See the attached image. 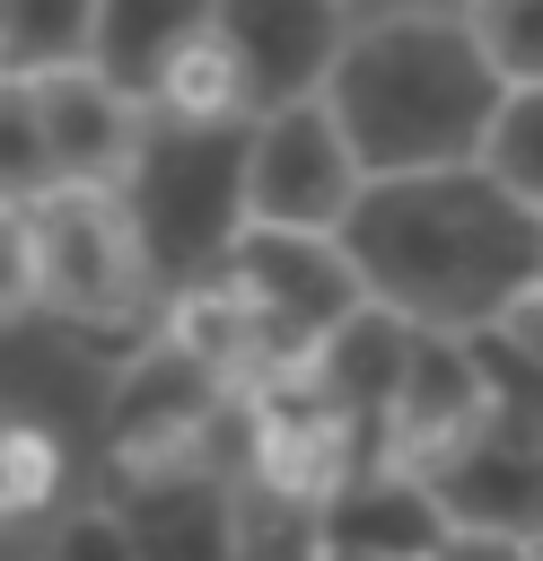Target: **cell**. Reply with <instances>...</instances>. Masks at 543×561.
<instances>
[{"instance_id":"obj_8","label":"cell","mask_w":543,"mask_h":561,"mask_svg":"<svg viewBox=\"0 0 543 561\" xmlns=\"http://www.w3.org/2000/svg\"><path fill=\"white\" fill-rule=\"evenodd\" d=\"M210 35L236 61L245 114H272V105H298L324 88V70L350 35V9L342 0H210Z\"/></svg>"},{"instance_id":"obj_27","label":"cell","mask_w":543,"mask_h":561,"mask_svg":"<svg viewBox=\"0 0 543 561\" xmlns=\"http://www.w3.org/2000/svg\"><path fill=\"white\" fill-rule=\"evenodd\" d=\"M350 18H394V9H455V0H342Z\"/></svg>"},{"instance_id":"obj_25","label":"cell","mask_w":543,"mask_h":561,"mask_svg":"<svg viewBox=\"0 0 543 561\" xmlns=\"http://www.w3.org/2000/svg\"><path fill=\"white\" fill-rule=\"evenodd\" d=\"M26 307H35V254H26L18 202H0V324H18Z\"/></svg>"},{"instance_id":"obj_14","label":"cell","mask_w":543,"mask_h":561,"mask_svg":"<svg viewBox=\"0 0 543 561\" xmlns=\"http://www.w3.org/2000/svg\"><path fill=\"white\" fill-rule=\"evenodd\" d=\"M403 342H412V324L403 316H385V307H350L315 351H307V377H315V394L342 412V421H377L385 412V394H394V368H403Z\"/></svg>"},{"instance_id":"obj_28","label":"cell","mask_w":543,"mask_h":561,"mask_svg":"<svg viewBox=\"0 0 543 561\" xmlns=\"http://www.w3.org/2000/svg\"><path fill=\"white\" fill-rule=\"evenodd\" d=\"M315 561H368V552H315Z\"/></svg>"},{"instance_id":"obj_7","label":"cell","mask_w":543,"mask_h":561,"mask_svg":"<svg viewBox=\"0 0 543 561\" xmlns=\"http://www.w3.org/2000/svg\"><path fill=\"white\" fill-rule=\"evenodd\" d=\"M490 412H499V403H490L464 333H420V324H412L403 368H394V394H385V412L368 421V447H377V465H394V473H429V465H438L447 447H464Z\"/></svg>"},{"instance_id":"obj_21","label":"cell","mask_w":543,"mask_h":561,"mask_svg":"<svg viewBox=\"0 0 543 561\" xmlns=\"http://www.w3.org/2000/svg\"><path fill=\"white\" fill-rule=\"evenodd\" d=\"M61 482H70L61 447H53L35 421L0 412V535H9V526H44L53 500H61Z\"/></svg>"},{"instance_id":"obj_10","label":"cell","mask_w":543,"mask_h":561,"mask_svg":"<svg viewBox=\"0 0 543 561\" xmlns=\"http://www.w3.org/2000/svg\"><path fill=\"white\" fill-rule=\"evenodd\" d=\"M219 394H228V377L193 368L184 351H166V342L131 351V368H123V386L105 403V421H114V473H175V465H193V438H201V421H210Z\"/></svg>"},{"instance_id":"obj_20","label":"cell","mask_w":543,"mask_h":561,"mask_svg":"<svg viewBox=\"0 0 543 561\" xmlns=\"http://www.w3.org/2000/svg\"><path fill=\"white\" fill-rule=\"evenodd\" d=\"M473 167H482L499 193H517V202L543 210V88H508V96L490 105V123H482V140H473Z\"/></svg>"},{"instance_id":"obj_11","label":"cell","mask_w":543,"mask_h":561,"mask_svg":"<svg viewBox=\"0 0 543 561\" xmlns=\"http://www.w3.org/2000/svg\"><path fill=\"white\" fill-rule=\"evenodd\" d=\"M26 105H35V131H44L53 184H105V193L123 184L149 114L114 79H96L88 61L79 70H44V79H26Z\"/></svg>"},{"instance_id":"obj_9","label":"cell","mask_w":543,"mask_h":561,"mask_svg":"<svg viewBox=\"0 0 543 561\" xmlns=\"http://www.w3.org/2000/svg\"><path fill=\"white\" fill-rule=\"evenodd\" d=\"M420 491L438 500L447 526H473V535H534V508H543V447H534V412H490L464 447H447Z\"/></svg>"},{"instance_id":"obj_26","label":"cell","mask_w":543,"mask_h":561,"mask_svg":"<svg viewBox=\"0 0 543 561\" xmlns=\"http://www.w3.org/2000/svg\"><path fill=\"white\" fill-rule=\"evenodd\" d=\"M420 561H534V535H473V526H447Z\"/></svg>"},{"instance_id":"obj_16","label":"cell","mask_w":543,"mask_h":561,"mask_svg":"<svg viewBox=\"0 0 543 561\" xmlns=\"http://www.w3.org/2000/svg\"><path fill=\"white\" fill-rule=\"evenodd\" d=\"M158 342L166 351H184L193 368H210V377H245L254 368V307H245V289L210 263V272H193V280H175L166 289V316H158Z\"/></svg>"},{"instance_id":"obj_19","label":"cell","mask_w":543,"mask_h":561,"mask_svg":"<svg viewBox=\"0 0 543 561\" xmlns=\"http://www.w3.org/2000/svg\"><path fill=\"white\" fill-rule=\"evenodd\" d=\"M96 0H0V79H44L88 61Z\"/></svg>"},{"instance_id":"obj_18","label":"cell","mask_w":543,"mask_h":561,"mask_svg":"<svg viewBox=\"0 0 543 561\" xmlns=\"http://www.w3.org/2000/svg\"><path fill=\"white\" fill-rule=\"evenodd\" d=\"M140 114H149V123H245L236 61L219 53V35H210V26H201L193 44H175V53H166V70L149 79Z\"/></svg>"},{"instance_id":"obj_4","label":"cell","mask_w":543,"mask_h":561,"mask_svg":"<svg viewBox=\"0 0 543 561\" xmlns=\"http://www.w3.org/2000/svg\"><path fill=\"white\" fill-rule=\"evenodd\" d=\"M18 219L35 254V307H53L61 324H123L140 307L149 272L105 184H44L35 202H18Z\"/></svg>"},{"instance_id":"obj_24","label":"cell","mask_w":543,"mask_h":561,"mask_svg":"<svg viewBox=\"0 0 543 561\" xmlns=\"http://www.w3.org/2000/svg\"><path fill=\"white\" fill-rule=\"evenodd\" d=\"M35 561H131V552H123L114 508H79L70 526H53V535H44V552H35Z\"/></svg>"},{"instance_id":"obj_1","label":"cell","mask_w":543,"mask_h":561,"mask_svg":"<svg viewBox=\"0 0 543 561\" xmlns=\"http://www.w3.org/2000/svg\"><path fill=\"white\" fill-rule=\"evenodd\" d=\"M333 245L359 298L420 333H473L508 298L543 289V210L499 193L473 158L420 175H368Z\"/></svg>"},{"instance_id":"obj_13","label":"cell","mask_w":543,"mask_h":561,"mask_svg":"<svg viewBox=\"0 0 543 561\" xmlns=\"http://www.w3.org/2000/svg\"><path fill=\"white\" fill-rule=\"evenodd\" d=\"M123 500H114V526H123V552L131 561H228V535H219V482L175 465V473H114Z\"/></svg>"},{"instance_id":"obj_2","label":"cell","mask_w":543,"mask_h":561,"mask_svg":"<svg viewBox=\"0 0 543 561\" xmlns=\"http://www.w3.org/2000/svg\"><path fill=\"white\" fill-rule=\"evenodd\" d=\"M315 96L350 140L359 175H420V167H464L508 88L473 53L455 9H394V18H350Z\"/></svg>"},{"instance_id":"obj_17","label":"cell","mask_w":543,"mask_h":561,"mask_svg":"<svg viewBox=\"0 0 543 561\" xmlns=\"http://www.w3.org/2000/svg\"><path fill=\"white\" fill-rule=\"evenodd\" d=\"M219 535H228V561H315L324 535H315V500L263 482V473H228L219 482Z\"/></svg>"},{"instance_id":"obj_23","label":"cell","mask_w":543,"mask_h":561,"mask_svg":"<svg viewBox=\"0 0 543 561\" xmlns=\"http://www.w3.org/2000/svg\"><path fill=\"white\" fill-rule=\"evenodd\" d=\"M44 184H53V158H44L26 79H0V202H35Z\"/></svg>"},{"instance_id":"obj_22","label":"cell","mask_w":543,"mask_h":561,"mask_svg":"<svg viewBox=\"0 0 543 561\" xmlns=\"http://www.w3.org/2000/svg\"><path fill=\"white\" fill-rule=\"evenodd\" d=\"M455 26L499 70V88H543V0H455Z\"/></svg>"},{"instance_id":"obj_6","label":"cell","mask_w":543,"mask_h":561,"mask_svg":"<svg viewBox=\"0 0 543 561\" xmlns=\"http://www.w3.org/2000/svg\"><path fill=\"white\" fill-rule=\"evenodd\" d=\"M359 158L333 131L324 96L245 114V149H236V219L245 228H298V237H333L350 193H359Z\"/></svg>"},{"instance_id":"obj_3","label":"cell","mask_w":543,"mask_h":561,"mask_svg":"<svg viewBox=\"0 0 543 561\" xmlns=\"http://www.w3.org/2000/svg\"><path fill=\"white\" fill-rule=\"evenodd\" d=\"M236 149L245 123H140V149L114 184L123 228L140 245L149 289H175L228 254L236 219Z\"/></svg>"},{"instance_id":"obj_12","label":"cell","mask_w":543,"mask_h":561,"mask_svg":"<svg viewBox=\"0 0 543 561\" xmlns=\"http://www.w3.org/2000/svg\"><path fill=\"white\" fill-rule=\"evenodd\" d=\"M315 535H324V552L420 561V552L447 535V517H438V500L420 491V473H394V465H359V473H342V482L315 500Z\"/></svg>"},{"instance_id":"obj_15","label":"cell","mask_w":543,"mask_h":561,"mask_svg":"<svg viewBox=\"0 0 543 561\" xmlns=\"http://www.w3.org/2000/svg\"><path fill=\"white\" fill-rule=\"evenodd\" d=\"M201 26H210V0H96V18H88V70L114 79L140 105L149 79L166 70V53L193 44Z\"/></svg>"},{"instance_id":"obj_5","label":"cell","mask_w":543,"mask_h":561,"mask_svg":"<svg viewBox=\"0 0 543 561\" xmlns=\"http://www.w3.org/2000/svg\"><path fill=\"white\" fill-rule=\"evenodd\" d=\"M219 272L245 289L254 307V368L245 377H272V368H307V351L359 307V280L342 263L333 237H298V228H236ZM236 377V386H245Z\"/></svg>"}]
</instances>
